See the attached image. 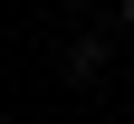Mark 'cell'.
<instances>
[{
    "label": "cell",
    "mask_w": 134,
    "mask_h": 124,
    "mask_svg": "<svg viewBox=\"0 0 134 124\" xmlns=\"http://www.w3.org/2000/svg\"><path fill=\"white\" fill-rule=\"evenodd\" d=\"M125 19H134V0H125Z\"/></svg>",
    "instance_id": "obj_1"
}]
</instances>
